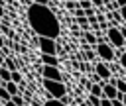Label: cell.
<instances>
[{
	"label": "cell",
	"mask_w": 126,
	"mask_h": 106,
	"mask_svg": "<svg viewBox=\"0 0 126 106\" xmlns=\"http://www.w3.org/2000/svg\"><path fill=\"white\" fill-rule=\"evenodd\" d=\"M110 82L116 86V90L120 94H126V80H122V79H110Z\"/></svg>",
	"instance_id": "30bf717a"
},
{
	"label": "cell",
	"mask_w": 126,
	"mask_h": 106,
	"mask_svg": "<svg viewBox=\"0 0 126 106\" xmlns=\"http://www.w3.org/2000/svg\"><path fill=\"white\" fill-rule=\"evenodd\" d=\"M118 96V90L112 82H102V98H108V100H114Z\"/></svg>",
	"instance_id": "ba28073f"
},
{
	"label": "cell",
	"mask_w": 126,
	"mask_h": 106,
	"mask_svg": "<svg viewBox=\"0 0 126 106\" xmlns=\"http://www.w3.org/2000/svg\"><path fill=\"white\" fill-rule=\"evenodd\" d=\"M100 106H112V100H108V98H100Z\"/></svg>",
	"instance_id": "484cf974"
},
{
	"label": "cell",
	"mask_w": 126,
	"mask_h": 106,
	"mask_svg": "<svg viewBox=\"0 0 126 106\" xmlns=\"http://www.w3.org/2000/svg\"><path fill=\"white\" fill-rule=\"evenodd\" d=\"M43 88L47 90V96L51 100H63L65 94H67L65 84L59 82V80H47V79H43Z\"/></svg>",
	"instance_id": "7a4b0ae2"
},
{
	"label": "cell",
	"mask_w": 126,
	"mask_h": 106,
	"mask_svg": "<svg viewBox=\"0 0 126 106\" xmlns=\"http://www.w3.org/2000/svg\"><path fill=\"white\" fill-rule=\"evenodd\" d=\"M0 79H2V82H10L12 80V73L6 67H0Z\"/></svg>",
	"instance_id": "5bb4252c"
},
{
	"label": "cell",
	"mask_w": 126,
	"mask_h": 106,
	"mask_svg": "<svg viewBox=\"0 0 126 106\" xmlns=\"http://www.w3.org/2000/svg\"><path fill=\"white\" fill-rule=\"evenodd\" d=\"M4 67H6L10 73H12V71H18V69H16V63H14L12 59H6V61H4Z\"/></svg>",
	"instance_id": "ac0fdd59"
},
{
	"label": "cell",
	"mask_w": 126,
	"mask_h": 106,
	"mask_svg": "<svg viewBox=\"0 0 126 106\" xmlns=\"http://www.w3.org/2000/svg\"><path fill=\"white\" fill-rule=\"evenodd\" d=\"M89 104H91V106H100V98H96V96L91 94V96H89Z\"/></svg>",
	"instance_id": "44dd1931"
},
{
	"label": "cell",
	"mask_w": 126,
	"mask_h": 106,
	"mask_svg": "<svg viewBox=\"0 0 126 106\" xmlns=\"http://www.w3.org/2000/svg\"><path fill=\"white\" fill-rule=\"evenodd\" d=\"M94 51H96V55L102 59V63H112V61L116 59V57H114V49H112L108 43H96Z\"/></svg>",
	"instance_id": "5b68a950"
},
{
	"label": "cell",
	"mask_w": 126,
	"mask_h": 106,
	"mask_svg": "<svg viewBox=\"0 0 126 106\" xmlns=\"http://www.w3.org/2000/svg\"><path fill=\"white\" fill-rule=\"evenodd\" d=\"M41 75H43V79H47V80H59V82H63V75H61L59 67H45V65H43Z\"/></svg>",
	"instance_id": "8992f818"
},
{
	"label": "cell",
	"mask_w": 126,
	"mask_h": 106,
	"mask_svg": "<svg viewBox=\"0 0 126 106\" xmlns=\"http://www.w3.org/2000/svg\"><path fill=\"white\" fill-rule=\"evenodd\" d=\"M4 61H6V57H4V53H2V51H0V67H2V65H4Z\"/></svg>",
	"instance_id": "f546056e"
},
{
	"label": "cell",
	"mask_w": 126,
	"mask_h": 106,
	"mask_svg": "<svg viewBox=\"0 0 126 106\" xmlns=\"http://www.w3.org/2000/svg\"><path fill=\"white\" fill-rule=\"evenodd\" d=\"M106 43L114 49V47H124V43H126V39L122 37V33H120V27H116V26H110L108 27V31H106Z\"/></svg>",
	"instance_id": "3957f363"
},
{
	"label": "cell",
	"mask_w": 126,
	"mask_h": 106,
	"mask_svg": "<svg viewBox=\"0 0 126 106\" xmlns=\"http://www.w3.org/2000/svg\"><path fill=\"white\" fill-rule=\"evenodd\" d=\"M12 82H16V84H22L24 80H22V75L18 73V71H12Z\"/></svg>",
	"instance_id": "d6986e66"
},
{
	"label": "cell",
	"mask_w": 126,
	"mask_h": 106,
	"mask_svg": "<svg viewBox=\"0 0 126 106\" xmlns=\"http://www.w3.org/2000/svg\"><path fill=\"white\" fill-rule=\"evenodd\" d=\"M120 33H122V37H124V39H126V26H124V24H122V26H120Z\"/></svg>",
	"instance_id": "83f0119b"
},
{
	"label": "cell",
	"mask_w": 126,
	"mask_h": 106,
	"mask_svg": "<svg viewBox=\"0 0 126 106\" xmlns=\"http://www.w3.org/2000/svg\"><path fill=\"white\" fill-rule=\"evenodd\" d=\"M12 102H14L16 106H26V98H24L22 94H16V96H12Z\"/></svg>",
	"instance_id": "2e32d148"
},
{
	"label": "cell",
	"mask_w": 126,
	"mask_h": 106,
	"mask_svg": "<svg viewBox=\"0 0 126 106\" xmlns=\"http://www.w3.org/2000/svg\"><path fill=\"white\" fill-rule=\"evenodd\" d=\"M37 45H39L41 55H55V57H57V39L37 37Z\"/></svg>",
	"instance_id": "277c9868"
},
{
	"label": "cell",
	"mask_w": 126,
	"mask_h": 106,
	"mask_svg": "<svg viewBox=\"0 0 126 106\" xmlns=\"http://www.w3.org/2000/svg\"><path fill=\"white\" fill-rule=\"evenodd\" d=\"M28 22H30L32 29L39 37L57 39L59 33H61V24H59L55 12L49 6H43V4H37V2H30L28 4Z\"/></svg>",
	"instance_id": "6da1fadb"
},
{
	"label": "cell",
	"mask_w": 126,
	"mask_h": 106,
	"mask_svg": "<svg viewBox=\"0 0 126 106\" xmlns=\"http://www.w3.org/2000/svg\"><path fill=\"white\" fill-rule=\"evenodd\" d=\"M41 63L45 67H59V61L55 55H41Z\"/></svg>",
	"instance_id": "9c48e42d"
},
{
	"label": "cell",
	"mask_w": 126,
	"mask_h": 106,
	"mask_svg": "<svg viewBox=\"0 0 126 106\" xmlns=\"http://www.w3.org/2000/svg\"><path fill=\"white\" fill-rule=\"evenodd\" d=\"M122 104H124V106H126V94H124V96H122Z\"/></svg>",
	"instance_id": "d6a6232c"
},
{
	"label": "cell",
	"mask_w": 126,
	"mask_h": 106,
	"mask_svg": "<svg viewBox=\"0 0 126 106\" xmlns=\"http://www.w3.org/2000/svg\"><path fill=\"white\" fill-rule=\"evenodd\" d=\"M4 106H16V104H14V102H12V100H8V102H6V104H4Z\"/></svg>",
	"instance_id": "1f68e13d"
},
{
	"label": "cell",
	"mask_w": 126,
	"mask_h": 106,
	"mask_svg": "<svg viewBox=\"0 0 126 106\" xmlns=\"http://www.w3.org/2000/svg\"><path fill=\"white\" fill-rule=\"evenodd\" d=\"M118 65H120V69L126 71V53H122V55L118 57Z\"/></svg>",
	"instance_id": "7402d4cb"
},
{
	"label": "cell",
	"mask_w": 126,
	"mask_h": 106,
	"mask_svg": "<svg viewBox=\"0 0 126 106\" xmlns=\"http://www.w3.org/2000/svg\"><path fill=\"white\" fill-rule=\"evenodd\" d=\"M4 88L10 92V96H16V94H20V86H18L16 82H12V80H10V82H4Z\"/></svg>",
	"instance_id": "8fae6325"
},
{
	"label": "cell",
	"mask_w": 126,
	"mask_h": 106,
	"mask_svg": "<svg viewBox=\"0 0 126 106\" xmlns=\"http://www.w3.org/2000/svg\"><path fill=\"white\" fill-rule=\"evenodd\" d=\"M85 41H87L91 47H96V43H98V39H96V35H94L93 31H87V33H85Z\"/></svg>",
	"instance_id": "7c38bea8"
},
{
	"label": "cell",
	"mask_w": 126,
	"mask_h": 106,
	"mask_svg": "<svg viewBox=\"0 0 126 106\" xmlns=\"http://www.w3.org/2000/svg\"><path fill=\"white\" fill-rule=\"evenodd\" d=\"M91 94L96 96V98H102V82H98V84H91Z\"/></svg>",
	"instance_id": "4fadbf2b"
},
{
	"label": "cell",
	"mask_w": 126,
	"mask_h": 106,
	"mask_svg": "<svg viewBox=\"0 0 126 106\" xmlns=\"http://www.w3.org/2000/svg\"><path fill=\"white\" fill-rule=\"evenodd\" d=\"M0 86H4V82H2V79H0Z\"/></svg>",
	"instance_id": "836d02e7"
},
{
	"label": "cell",
	"mask_w": 126,
	"mask_h": 106,
	"mask_svg": "<svg viewBox=\"0 0 126 106\" xmlns=\"http://www.w3.org/2000/svg\"><path fill=\"white\" fill-rule=\"evenodd\" d=\"M4 16V8H2V2H0V18Z\"/></svg>",
	"instance_id": "4dcf8cb0"
},
{
	"label": "cell",
	"mask_w": 126,
	"mask_h": 106,
	"mask_svg": "<svg viewBox=\"0 0 126 106\" xmlns=\"http://www.w3.org/2000/svg\"><path fill=\"white\" fill-rule=\"evenodd\" d=\"M43 106H67V104H63L61 100H51V98H49V100L43 102Z\"/></svg>",
	"instance_id": "ffe728a7"
},
{
	"label": "cell",
	"mask_w": 126,
	"mask_h": 106,
	"mask_svg": "<svg viewBox=\"0 0 126 106\" xmlns=\"http://www.w3.org/2000/svg\"><path fill=\"white\" fill-rule=\"evenodd\" d=\"M118 12H120V18H122V24L126 26V6H122V8L118 10Z\"/></svg>",
	"instance_id": "d4e9b609"
},
{
	"label": "cell",
	"mask_w": 126,
	"mask_h": 106,
	"mask_svg": "<svg viewBox=\"0 0 126 106\" xmlns=\"http://www.w3.org/2000/svg\"><path fill=\"white\" fill-rule=\"evenodd\" d=\"M77 22H79V26H81V27H85V29L89 27V20H87L85 16H83V18H77Z\"/></svg>",
	"instance_id": "603a6c76"
},
{
	"label": "cell",
	"mask_w": 126,
	"mask_h": 106,
	"mask_svg": "<svg viewBox=\"0 0 126 106\" xmlns=\"http://www.w3.org/2000/svg\"><path fill=\"white\" fill-rule=\"evenodd\" d=\"M94 75H96L102 82H106V80L110 79V75H112V69H110L106 63H102V61H100V63H96V65H94Z\"/></svg>",
	"instance_id": "52a82bcc"
},
{
	"label": "cell",
	"mask_w": 126,
	"mask_h": 106,
	"mask_svg": "<svg viewBox=\"0 0 126 106\" xmlns=\"http://www.w3.org/2000/svg\"><path fill=\"white\" fill-rule=\"evenodd\" d=\"M79 8H81V10H89V8H93V0H81V2H79Z\"/></svg>",
	"instance_id": "e0dca14e"
},
{
	"label": "cell",
	"mask_w": 126,
	"mask_h": 106,
	"mask_svg": "<svg viewBox=\"0 0 126 106\" xmlns=\"http://www.w3.org/2000/svg\"><path fill=\"white\" fill-rule=\"evenodd\" d=\"M85 59H87V61L94 59V53H93V51H85Z\"/></svg>",
	"instance_id": "4316f807"
},
{
	"label": "cell",
	"mask_w": 126,
	"mask_h": 106,
	"mask_svg": "<svg viewBox=\"0 0 126 106\" xmlns=\"http://www.w3.org/2000/svg\"><path fill=\"white\" fill-rule=\"evenodd\" d=\"M8 100H12V96H10V92L4 88V86H0V102L2 104H6Z\"/></svg>",
	"instance_id": "9a60e30c"
},
{
	"label": "cell",
	"mask_w": 126,
	"mask_h": 106,
	"mask_svg": "<svg viewBox=\"0 0 126 106\" xmlns=\"http://www.w3.org/2000/svg\"><path fill=\"white\" fill-rule=\"evenodd\" d=\"M4 43H6V39H4V35H2V33H0V51H2V49H4Z\"/></svg>",
	"instance_id": "f1b7e54d"
},
{
	"label": "cell",
	"mask_w": 126,
	"mask_h": 106,
	"mask_svg": "<svg viewBox=\"0 0 126 106\" xmlns=\"http://www.w3.org/2000/svg\"><path fill=\"white\" fill-rule=\"evenodd\" d=\"M63 6L69 8V10H77V8H79V2H65Z\"/></svg>",
	"instance_id": "cb8c5ba5"
}]
</instances>
